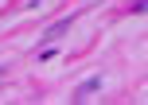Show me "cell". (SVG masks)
<instances>
[{"instance_id":"cell-1","label":"cell","mask_w":148,"mask_h":105,"mask_svg":"<svg viewBox=\"0 0 148 105\" xmlns=\"http://www.w3.org/2000/svg\"><path fill=\"white\" fill-rule=\"evenodd\" d=\"M74 20H78V16H66V20H59V23H51V27L43 31V39H47V43H55V39H59L62 31H70V23H74Z\"/></svg>"},{"instance_id":"cell-2","label":"cell","mask_w":148,"mask_h":105,"mask_svg":"<svg viewBox=\"0 0 148 105\" xmlns=\"http://www.w3.org/2000/svg\"><path fill=\"white\" fill-rule=\"evenodd\" d=\"M97 90H101V78H90V82H82V86H78V93H74V101H86V97H94Z\"/></svg>"},{"instance_id":"cell-3","label":"cell","mask_w":148,"mask_h":105,"mask_svg":"<svg viewBox=\"0 0 148 105\" xmlns=\"http://www.w3.org/2000/svg\"><path fill=\"white\" fill-rule=\"evenodd\" d=\"M55 55H59V47H43V51H39V55H35V59H39V62H51V59H55Z\"/></svg>"},{"instance_id":"cell-4","label":"cell","mask_w":148,"mask_h":105,"mask_svg":"<svg viewBox=\"0 0 148 105\" xmlns=\"http://www.w3.org/2000/svg\"><path fill=\"white\" fill-rule=\"evenodd\" d=\"M133 12H148V0H140V4H133Z\"/></svg>"},{"instance_id":"cell-5","label":"cell","mask_w":148,"mask_h":105,"mask_svg":"<svg viewBox=\"0 0 148 105\" xmlns=\"http://www.w3.org/2000/svg\"><path fill=\"white\" fill-rule=\"evenodd\" d=\"M0 78H4V66H0Z\"/></svg>"}]
</instances>
